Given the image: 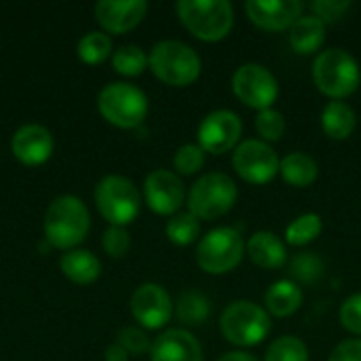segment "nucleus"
I'll list each match as a JSON object with an SVG mask.
<instances>
[{
	"label": "nucleus",
	"instance_id": "f257e3e1",
	"mask_svg": "<svg viewBox=\"0 0 361 361\" xmlns=\"http://www.w3.org/2000/svg\"><path fill=\"white\" fill-rule=\"evenodd\" d=\"M313 80L326 97L345 102L360 89L361 68L349 51L328 47L313 61Z\"/></svg>",
	"mask_w": 361,
	"mask_h": 361
},
{
	"label": "nucleus",
	"instance_id": "f03ea898",
	"mask_svg": "<svg viewBox=\"0 0 361 361\" xmlns=\"http://www.w3.org/2000/svg\"><path fill=\"white\" fill-rule=\"evenodd\" d=\"M176 11L182 25L203 42L224 40L235 25V8L228 0H180Z\"/></svg>",
	"mask_w": 361,
	"mask_h": 361
},
{
	"label": "nucleus",
	"instance_id": "7ed1b4c3",
	"mask_svg": "<svg viewBox=\"0 0 361 361\" xmlns=\"http://www.w3.org/2000/svg\"><path fill=\"white\" fill-rule=\"evenodd\" d=\"M273 330V319L254 300H233L220 315V332L226 343L247 349L264 343Z\"/></svg>",
	"mask_w": 361,
	"mask_h": 361
},
{
	"label": "nucleus",
	"instance_id": "20e7f679",
	"mask_svg": "<svg viewBox=\"0 0 361 361\" xmlns=\"http://www.w3.org/2000/svg\"><path fill=\"white\" fill-rule=\"evenodd\" d=\"M89 226L87 205L74 195H61L47 209L44 239L57 250H72L87 237Z\"/></svg>",
	"mask_w": 361,
	"mask_h": 361
},
{
	"label": "nucleus",
	"instance_id": "39448f33",
	"mask_svg": "<svg viewBox=\"0 0 361 361\" xmlns=\"http://www.w3.org/2000/svg\"><path fill=\"white\" fill-rule=\"evenodd\" d=\"M152 74L169 87H188L201 76L199 53L182 40H161L150 49Z\"/></svg>",
	"mask_w": 361,
	"mask_h": 361
},
{
	"label": "nucleus",
	"instance_id": "423d86ee",
	"mask_svg": "<svg viewBox=\"0 0 361 361\" xmlns=\"http://www.w3.org/2000/svg\"><path fill=\"white\" fill-rule=\"evenodd\" d=\"M239 188L235 180L222 171L203 173L188 190L186 205L192 216L199 220H220L224 218L237 203Z\"/></svg>",
	"mask_w": 361,
	"mask_h": 361
},
{
	"label": "nucleus",
	"instance_id": "0eeeda50",
	"mask_svg": "<svg viewBox=\"0 0 361 361\" xmlns=\"http://www.w3.org/2000/svg\"><path fill=\"white\" fill-rule=\"evenodd\" d=\"M245 256V243L235 226H216L205 233L195 250L197 264L207 275H226L235 271Z\"/></svg>",
	"mask_w": 361,
	"mask_h": 361
},
{
	"label": "nucleus",
	"instance_id": "6e6552de",
	"mask_svg": "<svg viewBox=\"0 0 361 361\" xmlns=\"http://www.w3.org/2000/svg\"><path fill=\"white\" fill-rule=\"evenodd\" d=\"M97 108L110 125L135 129L148 114V97L131 82H110L99 91Z\"/></svg>",
	"mask_w": 361,
	"mask_h": 361
},
{
	"label": "nucleus",
	"instance_id": "1a4fd4ad",
	"mask_svg": "<svg viewBox=\"0 0 361 361\" xmlns=\"http://www.w3.org/2000/svg\"><path fill=\"white\" fill-rule=\"evenodd\" d=\"M95 205L110 226L131 224L142 207V195L131 180L125 176H106L95 186Z\"/></svg>",
	"mask_w": 361,
	"mask_h": 361
},
{
	"label": "nucleus",
	"instance_id": "9d476101",
	"mask_svg": "<svg viewBox=\"0 0 361 361\" xmlns=\"http://www.w3.org/2000/svg\"><path fill=\"white\" fill-rule=\"evenodd\" d=\"M233 93L254 110H267L273 108V104L279 97V80L277 76L262 63L247 61L241 63L231 78Z\"/></svg>",
	"mask_w": 361,
	"mask_h": 361
},
{
	"label": "nucleus",
	"instance_id": "9b49d317",
	"mask_svg": "<svg viewBox=\"0 0 361 361\" xmlns=\"http://www.w3.org/2000/svg\"><path fill=\"white\" fill-rule=\"evenodd\" d=\"M281 159L275 148L260 137L241 140V144L233 150V169L247 184H269L279 173Z\"/></svg>",
	"mask_w": 361,
	"mask_h": 361
},
{
	"label": "nucleus",
	"instance_id": "f8f14e48",
	"mask_svg": "<svg viewBox=\"0 0 361 361\" xmlns=\"http://www.w3.org/2000/svg\"><path fill=\"white\" fill-rule=\"evenodd\" d=\"M243 121L237 112L220 108L212 110L197 129V144L205 154H224L235 150L241 144Z\"/></svg>",
	"mask_w": 361,
	"mask_h": 361
},
{
	"label": "nucleus",
	"instance_id": "ddd939ff",
	"mask_svg": "<svg viewBox=\"0 0 361 361\" xmlns=\"http://www.w3.org/2000/svg\"><path fill=\"white\" fill-rule=\"evenodd\" d=\"M176 305L159 283H142L131 296V315L146 330H161L173 317Z\"/></svg>",
	"mask_w": 361,
	"mask_h": 361
},
{
	"label": "nucleus",
	"instance_id": "4468645a",
	"mask_svg": "<svg viewBox=\"0 0 361 361\" xmlns=\"http://www.w3.org/2000/svg\"><path fill=\"white\" fill-rule=\"evenodd\" d=\"M144 199L154 214L171 218L184 205L186 199L184 182L176 171L154 169L144 180Z\"/></svg>",
	"mask_w": 361,
	"mask_h": 361
},
{
	"label": "nucleus",
	"instance_id": "2eb2a0df",
	"mask_svg": "<svg viewBox=\"0 0 361 361\" xmlns=\"http://www.w3.org/2000/svg\"><path fill=\"white\" fill-rule=\"evenodd\" d=\"M245 13L254 25L267 32L290 30L302 15L305 2L300 0H247Z\"/></svg>",
	"mask_w": 361,
	"mask_h": 361
},
{
	"label": "nucleus",
	"instance_id": "dca6fc26",
	"mask_svg": "<svg viewBox=\"0 0 361 361\" xmlns=\"http://www.w3.org/2000/svg\"><path fill=\"white\" fill-rule=\"evenodd\" d=\"M146 0H102L95 4L97 23L110 34H125L146 17Z\"/></svg>",
	"mask_w": 361,
	"mask_h": 361
},
{
	"label": "nucleus",
	"instance_id": "f3484780",
	"mask_svg": "<svg viewBox=\"0 0 361 361\" xmlns=\"http://www.w3.org/2000/svg\"><path fill=\"white\" fill-rule=\"evenodd\" d=\"M15 159L27 167L42 165L53 154V135L42 125H23L11 140Z\"/></svg>",
	"mask_w": 361,
	"mask_h": 361
},
{
	"label": "nucleus",
	"instance_id": "a211bd4d",
	"mask_svg": "<svg viewBox=\"0 0 361 361\" xmlns=\"http://www.w3.org/2000/svg\"><path fill=\"white\" fill-rule=\"evenodd\" d=\"M152 361H203L199 341L184 328H171L154 338L150 349Z\"/></svg>",
	"mask_w": 361,
	"mask_h": 361
},
{
	"label": "nucleus",
	"instance_id": "6ab92c4d",
	"mask_svg": "<svg viewBox=\"0 0 361 361\" xmlns=\"http://www.w3.org/2000/svg\"><path fill=\"white\" fill-rule=\"evenodd\" d=\"M245 254L256 267L267 271H277L288 264L286 243L273 231H256L245 241Z\"/></svg>",
	"mask_w": 361,
	"mask_h": 361
},
{
	"label": "nucleus",
	"instance_id": "aec40b11",
	"mask_svg": "<svg viewBox=\"0 0 361 361\" xmlns=\"http://www.w3.org/2000/svg\"><path fill=\"white\" fill-rule=\"evenodd\" d=\"M305 294L302 288L292 281V279H277L275 283L269 286L264 294V309L269 311L271 317H292L300 307H302Z\"/></svg>",
	"mask_w": 361,
	"mask_h": 361
},
{
	"label": "nucleus",
	"instance_id": "412c9836",
	"mask_svg": "<svg viewBox=\"0 0 361 361\" xmlns=\"http://www.w3.org/2000/svg\"><path fill=\"white\" fill-rule=\"evenodd\" d=\"M355 127H357V114L347 102L332 99L322 110V129L330 140H336V142L349 140Z\"/></svg>",
	"mask_w": 361,
	"mask_h": 361
},
{
	"label": "nucleus",
	"instance_id": "4be33fe9",
	"mask_svg": "<svg viewBox=\"0 0 361 361\" xmlns=\"http://www.w3.org/2000/svg\"><path fill=\"white\" fill-rule=\"evenodd\" d=\"M326 42V23L319 21L315 15H302L290 27V44L298 55H315L322 53Z\"/></svg>",
	"mask_w": 361,
	"mask_h": 361
},
{
	"label": "nucleus",
	"instance_id": "5701e85b",
	"mask_svg": "<svg viewBox=\"0 0 361 361\" xmlns=\"http://www.w3.org/2000/svg\"><path fill=\"white\" fill-rule=\"evenodd\" d=\"M279 176L283 178V182H288L290 186H296V188H307L311 186L317 176H319V165L317 161L302 152V150H296V152H290L281 159V165H279Z\"/></svg>",
	"mask_w": 361,
	"mask_h": 361
},
{
	"label": "nucleus",
	"instance_id": "b1692460",
	"mask_svg": "<svg viewBox=\"0 0 361 361\" xmlns=\"http://www.w3.org/2000/svg\"><path fill=\"white\" fill-rule=\"evenodd\" d=\"M59 269L70 281H74L78 286L93 283L102 273L99 260L89 250H70V252H66L61 256V260H59Z\"/></svg>",
	"mask_w": 361,
	"mask_h": 361
},
{
	"label": "nucleus",
	"instance_id": "393cba45",
	"mask_svg": "<svg viewBox=\"0 0 361 361\" xmlns=\"http://www.w3.org/2000/svg\"><path fill=\"white\" fill-rule=\"evenodd\" d=\"M322 233H324L322 216L315 214V212H307V214H300L298 218H294L288 224L286 243L292 245V247H305V245H311L313 241H317Z\"/></svg>",
	"mask_w": 361,
	"mask_h": 361
},
{
	"label": "nucleus",
	"instance_id": "a878e982",
	"mask_svg": "<svg viewBox=\"0 0 361 361\" xmlns=\"http://www.w3.org/2000/svg\"><path fill=\"white\" fill-rule=\"evenodd\" d=\"M212 315V302L197 290L184 292L176 302V317L184 326H203Z\"/></svg>",
	"mask_w": 361,
	"mask_h": 361
},
{
	"label": "nucleus",
	"instance_id": "bb28decb",
	"mask_svg": "<svg viewBox=\"0 0 361 361\" xmlns=\"http://www.w3.org/2000/svg\"><path fill=\"white\" fill-rule=\"evenodd\" d=\"M165 235L173 245L188 247L201 235V220L197 216H192L190 212H178L176 216H171L167 220Z\"/></svg>",
	"mask_w": 361,
	"mask_h": 361
},
{
	"label": "nucleus",
	"instance_id": "cd10ccee",
	"mask_svg": "<svg viewBox=\"0 0 361 361\" xmlns=\"http://www.w3.org/2000/svg\"><path fill=\"white\" fill-rule=\"evenodd\" d=\"M290 275L292 281H296L298 286H315L322 277H324V260L313 254V252H300L290 260Z\"/></svg>",
	"mask_w": 361,
	"mask_h": 361
},
{
	"label": "nucleus",
	"instance_id": "c85d7f7f",
	"mask_svg": "<svg viewBox=\"0 0 361 361\" xmlns=\"http://www.w3.org/2000/svg\"><path fill=\"white\" fill-rule=\"evenodd\" d=\"M264 361H309V347L302 338L286 334L269 345Z\"/></svg>",
	"mask_w": 361,
	"mask_h": 361
},
{
	"label": "nucleus",
	"instance_id": "c756f323",
	"mask_svg": "<svg viewBox=\"0 0 361 361\" xmlns=\"http://www.w3.org/2000/svg\"><path fill=\"white\" fill-rule=\"evenodd\" d=\"M112 68L123 76H140L148 68V55L137 44H123L112 53Z\"/></svg>",
	"mask_w": 361,
	"mask_h": 361
},
{
	"label": "nucleus",
	"instance_id": "7c9ffc66",
	"mask_svg": "<svg viewBox=\"0 0 361 361\" xmlns=\"http://www.w3.org/2000/svg\"><path fill=\"white\" fill-rule=\"evenodd\" d=\"M110 55H112V40H110L108 34L89 32V34L82 36L80 42H78V57H80L85 63H89V66L102 63V61H106Z\"/></svg>",
	"mask_w": 361,
	"mask_h": 361
},
{
	"label": "nucleus",
	"instance_id": "2f4dec72",
	"mask_svg": "<svg viewBox=\"0 0 361 361\" xmlns=\"http://www.w3.org/2000/svg\"><path fill=\"white\" fill-rule=\"evenodd\" d=\"M254 127L262 142L273 144V142H279L286 133V116L275 108H267L256 114Z\"/></svg>",
	"mask_w": 361,
	"mask_h": 361
},
{
	"label": "nucleus",
	"instance_id": "473e14b6",
	"mask_svg": "<svg viewBox=\"0 0 361 361\" xmlns=\"http://www.w3.org/2000/svg\"><path fill=\"white\" fill-rule=\"evenodd\" d=\"M205 165V150L199 144H184L173 154V169L180 176H195Z\"/></svg>",
	"mask_w": 361,
	"mask_h": 361
},
{
	"label": "nucleus",
	"instance_id": "72a5a7b5",
	"mask_svg": "<svg viewBox=\"0 0 361 361\" xmlns=\"http://www.w3.org/2000/svg\"><path fill=\"white\" fill-rule=\"evenodd\" d=\"M351 6H353L351 0H313V2L309 4L311 15H315V17H317L319 21H324L326 25L341 21V19L349 13Z\"/></svg>",
	"mask_w": 361,
	"mask_h": 361
},
{
	"label": "nucleus",
	"instance_id": "f704fd0d",
	"mask_svg": "<svg viewBox=\"0 0 361 361\" xmlns=\"http://www.w3.org/2000/svg\"><path fill=\"white\" fill-rule=\"evenodd\" d=\"M338 322L349 334L361 338V292L351 294L349 298L343 300L338 309Z\"/></svg>",
	"mask_w": 361,
	"mask_h": 361
},
{
	"label": "nucleus",
	"instance_id": "c9c22d12",
	"mask_svg": "<svg viewBox=\"0 0 361 361\" xmlns=\"http://www.w3.org/2000/svg\"><path fill=\"white\" fill-rule=\"evenodd\" d=\"M116 343H118L127 353H133V355H142V353H146V351L152 349L148 334H146L144 330H140V328H133V326L123 328V330L118 332V336H116Z\"/></svg>",
	"mask_w": 361,
	"mask_h": 361
},
{
	"label": "nucleus",
	"instance_id": "e433bc0d",
	"mask_svg": "<svg viewBox=\"0 0 361 361\" xmlns=\"http://www.w3.org/2000/svg\"><path fill=\"white\" fill-rule=\"evenodd\" d=\"M104 250L110 258H123L131 247V237L123 226H110L104 233Z\"/></svg>",
	"mask_w": 361,
	"mask_h": 361
},
{
	"label": "nucleus",
	"instance_id": "4c0bfd02",
	"mask_svg": "<svg viewBox=\"0 0 361 361\" xmlns=\"http://www.w3.org/2000/svg\"><path fill=\"white\" fill-rule=\"evenodd\" d=\"M328 361H361V338H345L338 343Z\"/></svg>",
	"mask_w": 361,
	"mask_h": 361
},
{
	"label": "nucleus",
	"instance_id": "58836bf2",
	"mask_svg": "<svg viewBox=\"0 0 361 361\" xmlns=\"http://www.w3.org/2000/svg\"><path fill=\"white\" fill-rule=\"evenodd\" d=\"M106 361H129V353L118 343H114L106 349Z\"/></svg>",
	"mask_w": 361,
	"mask_h": 361
},
{
	"label": "nucleus",
	"instance_id": "ea45409f",
	"mask_svg": "<svg viewBox=\"0 0 361 361\" xmlns=\"http://www.w3.org/2000/svg\"><path fill=\"white\" fill-rule=\"evenodd\" d=\"M216 361H260L256 355L247 353V351H228L224 355H220Z\"/></svg>",
	"mask_w": 361,
	"mask_h": 361
}]
</instances>
